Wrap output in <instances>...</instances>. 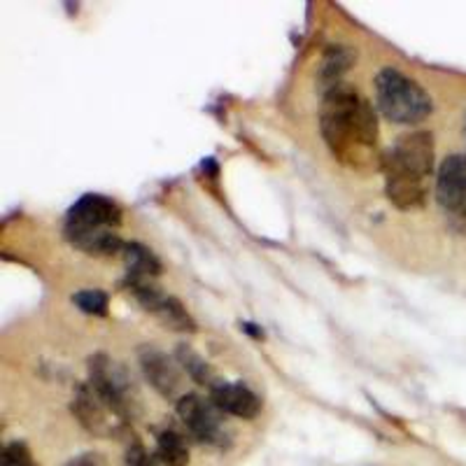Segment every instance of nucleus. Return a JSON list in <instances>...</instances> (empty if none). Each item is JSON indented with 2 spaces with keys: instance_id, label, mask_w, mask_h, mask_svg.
Returning <instances> with one entry per match:
<instances>
[{
  "instance_id": "2",
  "label": "nucleus",
  "mask_w": 466,
  "mask_h": 466,
  "mask_svg": "<svg viewBox=\"0 0 466 466\" xmlns=\"http://www.w3.org/2000/svg\"><path fill=\"white\" fill-rule=\"evenodd\" d=\"M387 197L401 210L422 206L427 177L434 170V138L427 131L406 133L382 159Z\"/></svg>"
},
{
  "instance_id": "6",
  "label": "nucleus",
  "mask_w": 466,
  "mask_h": 466,
  "mask_svg": "<svg viewBox=\"0 0 466 466\" xmlns=\"http://www.w3.org/2000/svg\"><path fill=\"white\" fill-rule=\"evenodd\" d=\"M133 294L140 299L149 313H154L168 329L175 331H197V324L189 318L182 303L173 297H164L152 282H128Z\"/></svg>"
},
{
  "instance_id": "7",
  "label": "nucleus",
  "mask_w": 466,
  "mask_h": 466,
  "mask_svg": "<svg viewBox=\"0 0 466 466\" xmlns=\"http://www.w3.org/2000/svg\"><path fill=\"white\" fill-rule=\"evenodd\" d=\"M140 366H143L145 378L149 380V385L166 399H180L182 394V373L177 361L170 360L166 352L152 348V345H145L140 350Z\"/></svg>"
},
{
  "instance_id": "15",
  "label": "nucleus",
  "mask_w": 466,
  "mask_h": 466,
  "mask_svg": "<svg viewBox=\"0 0 466 466\" xmlns=\"http://www.w3.org/2000/svg\"><path fill=\"white\" fill-rule=\"evenodd\" d=\"M355 61V54L352 49L343 47V45H334V47H329L327 54L322 58V66H319V80L322 85L327 86H334L340 82V75L352 66Z\"/></svg>"
},
{
  "instance_id": "16",
  "label": "nucleus",
  "mask_w": 466,
  "mask_h": 466,
  "mask_svg": "<svg viewBox=\"0 0 466 466\" xmlns=\"http://www.w3.org/2000/svg\"><path fill=\"white\" fill-rule=\"evenodd\" d=\"M177 361L182 364V369L187 371V376H189L191 380H197L198 385H206L208 390H212V387L219 382V378L215 376V371L210 369V364H208L206 360H201V357H198L194 350L185 348V345L177 350Z\"/></svg>"
},
{
  "instance_id": "9",
  "label": "nucleus",
  "mask_w": 466,
  "mask_h": 466,
  "mask_svg": "<svg viewBox=\"0 0 466 466\" xmlns=\"http://www.w3.org/2000/svg\"><path fill=\"white\" fill-rule=\"evenodd\" d=\"M66 224L86 228H116L122 224V210L101 194H86L68 210Z\"/></svg>"
},
{
  "instance_id": "13",
  "label": "nucleus",
  "mask_w": 466,
  "mask_h": 466,
  "mask_svg": "<svg viewBox=\"0 0 466 466\" xmlns=\"http://www.w3.org/2000/svg\"><path fill=\"white\" fill-rule=\"evenodd\" d=\"M122 255L128 268V282H152V278H157L161 273L159 259L145 245L124 243Z\"/></svg>"
},
{
  "instance_id": "20",
  "label": "nucleus",
  "mask_w": 466,
  "mask_h": 466,
  "mask_svg": "<svg viewBox=\"0 0 466 466\" xmlns=\"http://www.w3.org/2000/svg\"><path fill=\"white\" fill-rule=\"evenodd\" d=\"M68 466H106V461H103L101 455H96V452H86V455L70 460Z\"/></svg>"
},
{
  "instance_id": "5",
  "label": "nucleus",
  "mask_w": 466,
  "mask_h": 466,
  "mask_svg": "<svg viewBox=\"0 0 466 466\" xmlns=\"http://www.w3.org/2000/svg\"><path fill=\"white\" fill-rule=\"evenodd\" d=\"M177 415L185 422L189 431L198 443L208 445H227V430L222 422V410L212 401H206L198 394H182L177 399Z\"/></svg>"
},
{
  "instance_id": "12",
  "label": "nucleus",
  "mask_w": 466,
  "mask_h": 466,
  "mask_svg": "<svg viewBox=\"0 0 466 466\" xmlns=\"http://www.w3.org/2000/svg\"><path fill=\"white\" fill-rule=\"evenodd\" d=\"M66 238L86 255H115L124 249L122 238L115 228H86L66 224Z\"/></svg>"
},
{
  "instance_id": "8",
  "label": "nucleus",
  "mask_w": 466,
  "mask_h": 466,
  "mask_svg": "<svg viewBox=\"0 0 466 466\" xmlns=\"http://www.w3.org/2000/svg\"><path fill=\"white\" fill-rule=\"evenodd\" d=\"M436 198L448 212H466V157L452 154L441 164L436 177Z\"/></svg>"
},
{
  "instance_id": "1",
  "label": "nucleus",
  "mask_w": 466,
  "mask_h": 466,
  "mask_svg": "<svg viewBox=\"0 0 466 466\" xmlns=\"http://www.w3.org/2000/svg\"><path fill=\"white\" fill-rule=\"evenodd\" d=\"M319 127L329 149L348 166H364L378 147L376 110L355 86L339 82L324 89Z\"/></svg>"
},
{
  "instance_id": "10",
  "label": "nucleus",
  "mask_w": 466,
  "mask_h": 466,
  "mask_svg": "<svg viewBox=\"0 0 466 466\" xmlns=\"http://www.w3.org/2000/svg\"><path fill=\"white\" fill-rule=\"evenodd\" d=\"M73 413L75 418L80 420L82 427H85L86 431H91V434L110 436L116 431V427L110 420V415L115 413H112L110 408L106 406V401L96 394V390L89 382H82V385L77 387V392H75L73 399Z\"/></svg>"
},
{
  "instance_id": "14",
  "label": "nucleus",
  "mask_w": 466,
  "mask_h": 466,
  "mask_svg": "<svg viewBox=\"0 0 466 466\" xmlns=\"http://www.w3.org/2000/svg\"><path fill=\"white\" fill-rule=\"evenodd\" d=\"M157 460L166 466L189 464V448L180 431L164 430L157 434Z\"/></svg>"
},
{
  "instance_id": "4",
  "label": "nucleus",
  "mask_w": 466,
  "mask_h": 466,
  "mask_svg": "<svg viewBox=\"0 0 466 466\" xmlns=\"http://www.w3.org/2000/svg\"><path fill=\"white\" fill-rule=\"evenodd\" d=\"M89 385L94 387L96 394L106 401L116 418L127 422L133 418L136 410V399H133L131 378L124 369L115 364L110 357L96 355L89 360Z\"/></svg>"
},
{
  "instance_id": "18",
  "label": "nucleus",
  "mask_w": 466,
  "mask_h": 466,
  "mask_svg": "<svg viewBox=\"0 0 466 466\" xmlns=\"http://www.w3.org/2000/svg\"><path fill=\"white\" fill-rule=\"evenodd\" d=\"M3 466H37L24 443H10L3 451Z\"/></svg>"
},
{
  "instance_id": "17",
  "label": "nucleus",
  "mask_w": 466,
  "mask_h": 466,
  "mask_svg": "<svg viewBox=\"0 0 466 466\" xmlns=\"http://www.w3.org/2000/svg\"><path fill=\"white\" fill-rule=\"evenodd\" d=\"M82 313L86 315H106L107 313V294L101 289H85L77 291L73 297Z\"/></svg>"
},
{
  "instance_id": "19",
  "label": "nucleus",
  "mask_w": 466,
  "mask_h": 466,
  "mask_svg": "<svg viewBox=\"0 0 466 466\" xmlns=\"http://www.w3.org/2000/svg\"><path fill=\"white\" fill-rule=\"evenodd\" d=\"M157 457L149 455L140 443L128 445L127 457H124V466H157Z\"/></svg>"
},
{
  "instance_id": "3",
  "label": "nucleus",
  "mask_w": 466,
  "mask_h": 466,
  "mask_svg": "<svg viewBox=\"0 0 466 466\" xmlns=\"http://www.w3.org/2000/svg\"><path fill=\"white\" fill-rule=\"evenodd\" d=\"M378 107L394 124H420L431 115V98L415 80L394 68H385L376 77Z\"/></svg>"
},
{
  "instance_id": "11",
  "label": "nucleus",
  "mask_w": 466,
  "mask_h": 466,
  "mask_svg": "<svg viewBox=\"0 0 466 466\" xmlns=\"http://www.w3.org/2000/svg\"><path fill=\"white\" fill-rule=\"evenodd\" d=\"M210 401L222 410V413L233 415V418L252 420L261 410V401L252 390L238 382L219 380L210 390Z\"/></svg>"
}]
</instances>
